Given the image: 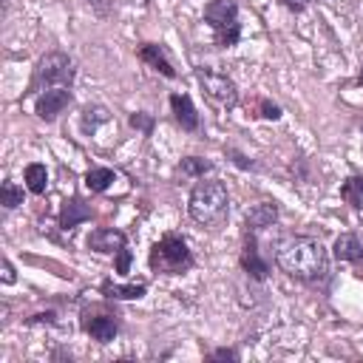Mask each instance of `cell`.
<instances>
[{
	"label": "cell",
	"instance_id": "1",
	"mask_svg": "<svg viewBox=\"0 0 363 363\" xmlns=\"http://www.w3.org/2000/svg\"><path fill=\"white\" fill-rule=\"evenodd\" d=\"M275 264L295 281L315 284L329 272V255L318 235H289L275 250Z\"/></svg>",
	"mask_w": 363,
	"mask_h": 363
},
{
	"label": "cell",
	"instance_id": "2",
	"mask_svg": "<svg viewBox=\"0 0 363 363\" xmlns=\"http://www.w3.org/2000/svg\"><path fill=\"white\" fill-rule=\"evenodd\" d=\"M187 213L196 224H204V227H218L227 213H230V193H227V184L221 179H204V182H196V187L190 190V199H187Z\"/></svg>",
	"mask_w": 363,
	"mask_h": 363
},
{
	"label": "cell",
	"instance_id": "3",
	"mask_svg": "<svg viewBox=\"0 0 363 363\" xmlns=\"http://www.w3.org/2000/svg\"><path fill=\"white\" fill-rule=\"evenodd\" d=\"M193 252L187 247V241L176 233H167L162 235L153 247H150V255H147V267L156 272V275H182L193 267Z\"/></svg>",
	"mask_w": 363,
	"mask_h": 363
},
{
	"label": "cell",
	"instance_id": "4",
	"mask_svg": "<svg viewBox=\"0 0 363 363\" xmlns=\"http://www.w3.org/2000/svg\"><path fill=\"white\" fill-rule=\"evenodd\" d=\"M74 77H77L74 60L68 54H62V51H48L34 65V74H31V82H28V94H40L45 88H60V85L71 88Z\"/></svg>",
	"mask_w": 363,
	"mask_h": 363
},
{
	"label": "cell",
	"instance_id": "5",
	"mask_svg": "<svg viewBox=\"0 0 363 363\" xmlns=\"http://www.w3.org/2000/svg\"><path fill=\"white\" fill-rule=\"evenodd\" d=\"M204 23L213 28L216 45L233 48L241 40V23H238V3L235 0H210L204 6Z\"/></svg>",
	"mask_w": 363,
	"mask_h": 363
},
{
	"label": "cell",
	"instance_id": "6",
	"mask_svg": "<svg viewBox=\"0 0 363 363\" xmlns=\"http://www.w3.org/2000/svg\"><path fill=\"white\" fill-rule=\"evenodd\" d=\"M193 74H196V79H199L204 96H207L216 108L233 111V108L238 105V88H235V82H233L227 74H218V71H213V68H207V65H199Z\"/></svg>",
	"mask_w": 363,
	"mask_h": 363
},
{
	"label": "cell",
	"instance_id": "7",
	"mask_svg": "<svg viewBox=\"0 0 363 363\" xmlns=\"http://www.w3.org/2000/svg\"><path fill=\"white\" fill-rule=\"evenodd\" d=\"M71 102H74V91H71L68 85L45 88V91H40L37 99H34V113H37L43 122H54Z\"/></svg>",
	"mask_w": 363,
	"mask_h": 363
},
{
	"label": "cell",
	"instance_id": "8",
	"mask_svg": "<svg viewBox=\"0 0 363 363\" xmlns=\"http://www.w3.org/2000/svg\"><path fill=\"white\" fill-rule=\"evenodd\" d=\"M238 264H241V269H244L252 281H267V275H269V264L261 258L255 233H250V230L244 233V250H241V255H238Z\"/></svg>",
	"mask_w": 363,
	"mask_h": 363
},
{
	"label": "cell",
	"instance_id": "9",
	"mask_svg": "<svg viewBox=\"0 0 363 363\" xmlns=\"http://www.w3.org/2000/svg\"><path fill=\"white\" fill-rule=\"evenodd\" d=\"M79 323H82V332L91 335L96 343H111L116 337V332H119L116 318L108 315V312H82Z\"/></svg>",
	"mask_w": 363,
	"mask_h": 363
},
{
	"label": "cell",
	"instance_id": "10",
	"mask_svg": "<svg viewBox=\"0 0 363 363\" xmlns=\"http://www.w3.org/2000/svg\"><path fill=\"white\" fill-rule=\"evenodd\" d=\"M136 57L145 65H150L153 71H159L162 77H167V79H176L179 77L176 68H173V62H170V57H167V51H164V45H159V43H142L136 48Z\"/></svg>",
	"mask_w": 363,
	"mask_h": 363
},
{
	"label": "cell",
	"instance_id": "11",
	"mask_svg": "<svg viewBox=\"0 0 363 363\" xmlns=\"http://www.w3.org/2000/svg\"><path fill=\"white\" fill-rule=\"evenodd\" d=\"M125 244H128V235H125L122 230H113V227H96V230L88 235V250H94V252H99V255L119 252Z\"/></svg>",
	"mask_w": 363,
	"mask_h": 363
},
{
	"label": "cell",
	"instance_id": "12",
	"mask_svg": "<svg viewBox=\"0 0 363 363\" xmlns=\"http://www.w3.org/2000/svg\"><path fill=\"white\" fill-rule=\"evenodd\" d=\"M170 111H173V119L182 125V130L196 133L201 128L199 111H196V105H193V99L187 94H170Z\"/></svg>",
	"mask_w": 363,
	"mask_h": 363
},
{
	"label": "cell",
	"instance_id": "13",
	"mask_svg": "<svg viewBox=\"0 0 363 363\" xmlns=\"http://www.w3.org/2000/svg\"><path fill=\"white\" fill-rule=\"evenodd\" d=\"M278 221V204L275 201H258V204H252L250 210H247V216H244V227L250 230V233H258V230H264V227H272Z\"/></svg>",
	"mask_w": 363,
	"mask_h": 363
},
{
	"label": "cell",
	"instance_id": "14",
	"mask_svg": "<svg viewBox=\"0 0 363 363\" xmlns=\"http://www.w3.org/2000/svg\"><path fill=\"white\" fill-rule=\"evenodd\" d=\"M91 216H94L91 207H88L79 196H71V199H65L62 207H60V227H62V230H74V227H79L82 221H88Z\"/></svg>",
	"mask_w": 363,
	"mask_h": 363
},
{
	"label": "cell",
	"instance_id": "15",
	"mask_svg": "<svg viewBox=\"0 0 363 363\" xmlns=\"http://www.w3.org/2000/svg\"><path fill=\"white\" fill-rule=\"evenodd\" d=\"M99 292L111 301H139L147 292V284H116V281H102Z\"/></svg>",
	"mask_w": 363,
	"mask_h": 363
},
{
	"label": "cell",
	"instance_id": "16",
	"mask_svg": "<svg viewBox=\"0 0 363 363\" xmlns=\"http://www.w3.org/2000/svg\"><path fill=\"white\" fill-rule=\"evenodd\" d=\"M335 258L337 261H354V264H363V244L354 233H343L335 238V247H332Z\"/></svg>",
	"mask_w": 363,
	"mask_h": 363
},
{
	"label": "cell",
	"instance_id": "17",
	"mask_svg": "<svg viewBox=\"0 0 363 363\" xmlns=\"http://www.w3.org/2000/svg\"><path fill=\"white\" fill-rule=\"evenodd\" d=\"M23 179H26L28 193H34V196H43V193L48 190V170H45L43 162H31V164H26Z\"/></svg>",
	"mask_w": 363,
	"mask_h": 363
},
{
	"label": "cell",
	"instance_id": "18",
	"mask_svg": "<svg viewBox=\"0 0 363 363\" xmlns=\"http://www.w3.org/2000/svg\"><path fill=\"white\" fill-rule=\"evenodd\" d=\"M113 182H116V173H113L111 167H91V170L85 173V187H88L91 193H105Z\"/></svg>",
	"mask_w": 363,
	"mask_h": 363
},
{
	"label": "cell",
	"instance_id": "19",
	"mask_svg": "<svg viewBox=\"0 0 363 363\" xmlns=\"http://www.w3.org/2000/svg\"><path fill=\"white\" fill-rule=\"evenodd\" d=\"M340 199L349 204V207H354V210H360L363 207V176H349V179H343V184H340Z\"/></svg>",
	"mask_w": 363,
	"mask_h": 363
},
{
	"label": "cell",
	"instance_id": "20",
	"mask_svg": "<svg viewBox=\"0 0 363 363\" xmlns=\"http://www.w3.org/2000/svg\"><path fill=\"white\" fill-rule=\"evenodd\" d=\"M213 170V162L210 159H201V156H184L179 162V173L184 179H204V173Z\"/></svg>",
	"mask_w": 363,
	"mask_h": 363
},
{
	"label": "cell",
	"instance_id": "21",
	"mask_svg": "<svg viewBox=\"0 0 363 363\" xmlns=\"http://www.w3.org/2000/svg\"><path fill=\"white\" fill-rule=\"evenodd\" d=\"M105 122H111V111L105 105H85L82 108V128L85 130H96Z\"/></svg>",
	"mask_w": 363,
	"mask_h": 363
},
{
	"label": "cell",
	"instance_id": "22",
	"mask_svg": "<svg viewBox=\"0 0 363 363\" xmlns=\"http://www.w3.org/2000/svg\"><path fill=\"white\" fill-rule=\"evenodd\" d=\"M0 204H3L6 210H14V207H20V204H23V187H20L17 182L6 179V182L0 184Z\"/></svg>",
	"mask_w": 363,
	"mask_h": 363
},
{
	"label": "cell",
	"instance_id": "23",
	"mask_svg": "<svg viewBox=\"0 0 363 363\" xmlns=\"http://www.w3.org/2000/svg\"><path fill=\"white\" fill-rule=\"evenodd\" d=\"M128 125H130V128H136V130H142L145 136H150L156 122H153V116H150V113H145V111H136V113H130V116H128Z\"/></svg>",
	"mask_w": 363,
	"mask_h": 363
},
{
	"label": "cell",
	"instance_id": "24",
	"mask_svg": "<svg viewBox=\"0 0 363 363\" xmlns=\"http://www.w3.org/2000/svg\"><path fill=\"white\" fill-rule=\"evenodd\" d=\"M281 113H284V111H281L278 102H272V99H267V96L258 99V116H261V119H272V122H275V119H281Z\"/></svg>",
	"mask_w": 363,
	"mask_h": 363
},
{
	"label": "cell",
	"instance_id": "25",
	"mask_svg": "<svg viewBox=\"0 0 363 363\" xmlns=\"http://www.w3.org/2000/svg\"><path fill=\"white\" fill-rule=\"evenodd\" d=\"M224 153H227V156H230V159H233V164H238V167H241V170H255V167H258V164H255V162H252V159H247V156H244V153H241V150H235V147H227V150H224Z\"/></svg>",
	"mask_w": 363,
	"mask_h": 363
},
{
	"label": "cell",
	"instance_id": "26",
	"mask_svg": "<svg viewBox=\"0 0 363 363\" xmlns=\"http://www.w3.org/2000/svg\"><path fill=\"white\" fill-rule=\"evenodd\" d=\"M130 258H133V255H130V250H128V247H122V250L116 252V272H128V269H130Z\"/></svg>",
	"mask_w": 363,
	"mask_h": 363
},
{
	"label": "cell",
	"instance_id": "27",
	"mask_svg": "<svg viewBox=\"0 0 363 363\" xmlns=\"http://www.w3.org/2000/svg\"><path fill=\"white\" fill-rule=\"evenodd\" d=\"M207 357H210V360H238V352H235V349L221 346V349H213Z\"/></svg>",
	"mask_w": 363,
	"mask_h": 363
},
{
	"label": "cell",
	"instance_id": "28",
	"mask_svg": "<svg viewBox=\"0 0 363 363\" xmlns=\"http://www.w3.org/2000/svg\"><path fill=\"white\" fill-rule=\"evenodd\" d=\"M28 323H57V312H37L28 318Z\"/></svg>",
	"mask_w": 363,
	"mask_h": 363
},
{
	"label": "cell",
	"instance_id": "29",
	"mask_svg": "<svg viewBox=\"0 0 363 363\" xmlns=\"http://www.w3.org/2000/svg\"><path fill=\"white\" fill-rule=\"evenodd\" d=\"M14 281H17L14 267H11V261H9V258H3V284H14Z\"/></svg>",
	"mask_w": 363,
	"mask_h": 363
},
{
	"label": "cell",
	"instance_id": "30",
	"mask_svg": "<svg viewBox=\"0 0 363 363\" xmlns=\"http://www.w3.org/2000/svg\"><path fill=\"white\" fill-rule=\"evenodd\" d=\"M284 6H286L289 11H303V9L309 6V0H284Z\"/></svg>",
	"mask_w": 363,
	"mask_h": 363
},
{
	"label": "cell",
	"instance_id": "31",
	"mask_svg": "<svg viewBox=\"0 0 363 363\" xmlns=\"http://www.w3.org/2000/svg\"><path fill=\"white\" fill-rule=\"evenodd\" d=\"M133 3H150V0H133Z\"/></svg>",
	"mask_w": 363,
	"mask_h": 363
},
{
	"label": "cell",
	"instance_id": "32",
	"mask_svg": "<svg viewBox=\"0 0 363 363\" xmlns=\"http://www.w3.org/2000/svg\"><path fill=\"white\" fill-rule=\"evenodd\" d=\"M360 82H363V74H360Z\"/></svg>",
	"mask_w": 363,
	"mask_h": 363
}]
</instances>
